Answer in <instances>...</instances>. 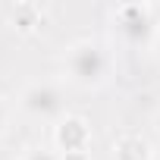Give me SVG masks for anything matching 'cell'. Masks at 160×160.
Returning <instances> with one entry per match:
<instances>
[{
  "mask_svg": "<svg viewBox=\"0 0 160 160\" xmlns=\"http://www.w3.org/2000/svg\"><path fill=\"white\" fill-rule=\"evenodd\" d=\"M113 160H154V148L141 132H119L110 144Z\"/></svg>",
  "mask_w": 160,
  "mask_h": 160,
  "instance_id": "cell-5",
  "label": "cell"
},
{
  "mask_svg": "<svg viewBox=\"0 0 160 160\" xmlns=\"http://www.w3.org/2000/svg\"><path fill=\"white\" fill-rule=\"evenodd\" d=\"M154 160H160V157H154Z\"/></svg>",
  "mask_w": 160,
  "mask_h": 160,
  "instance_id": "cell-12",
  "label": "cell"
},
{
  "mask_svg": "<svg viewBox=\"0 0 160 160\" xmlns=\"http://www.w3.org/2000/svg\"><path fill=\"white\" fill-rule=\"evenodd\" d=\"M57 154H85L91 151V126L85 116L69 113L66 119H60L53 126V144Z\"/></svg>",
  "mask_w": 160,
  "mask_h": 160,
  "instance_id": "cell-4",
  "label": "cell"
},
{
  "mask_svg": "<svg viewBox=\"0 0 160 160\" xmlns=\"http://www.w3.org/2000/svg\"><path fill=\"white\" fill-rule=\"evenodd\" d=\"M110 22H113L116 38L126 47H148L151 50L160 35V28L151 16V3H119V7H113Z\"/></svg>",
  "mask_w": 160,
  "mask_h": 160,
  "instance_id": "cell-3",
  "label": "cell"
},
{
  "mask_svg": "<svg viewBox=\"0 0 160 160\" xmlns=\"http://www.w3.org/2000/svg\"><path fill=\"white\" fill-rule=\"evenodd\" d=\"M151 16H154V22H157V28H160V0L151 3Z\"/></svg>",
  "mask_w": 160,
  "mask_h": 160,
  "instance_id": "cell-10",
  "label": "cell"
},
{
  "mask_svg": "<svg viewBox=\"0 0 160 160\" xmlns=\"http://www.w3.org/2000/svg\"><path fill=\"white\" fill-rule=\"evenodd\" d=\"M16 160H60V154L47 144H28L16 154Z\"/></svg>",
  "mask_w": 160,
  "mask_h": 160,
  "instance_id": "cell-6",
  "label": "cell"
},
{
  "mask_svg": "<svg viewBox=\"0 0 160 160\" xmlns=\"http://www.w3.org/2000/svg\"><path fill=\"white\" fill-rule=\"evenodd\" d=\"M113 72H116V57L98 38H75L60 53L63 85H72L78 91H101L104 85H110Z\"/></svg>",
  "mask_w": 160,
  "mask_h": 160,
  "instance_id": "cell-1",
  "label": "cell"
},
{
  "mask_svg": "<svg viewBox=\"0 0 160 160\" xmlns=\"http://www.w3.org/2000/svg\"><path fill=\"white\" fill-rule=\"evenodd\" d=\"M13 113H16V104H13L10 98H3V94H0V141H3V135L10 132Z\"/></svg>",
  "mask_w": 160,
  "mask_h": 160,
  "instance_id": "cell-7",
  "label": "cell"
},
{
  "mask_svg": "<svg viewBox=\"0 0 160 160\" xmlns=\"http://www.w3.org/2000/svg\"><path fill=\"white\" fill-rule=\"evenodd\" d=\"M16 113H22L32 122H44V126H57L60 119L69 116V101H66V88L57 78H35L25 82L16 94Z\"/></svg>",
  "mask_w": 160,
  "mask_h": 160,
  "instance_id": "cell-2",
  "label": "cell"
},
{
  "mask_svg": "<svg viewBox=\"0 0 160 160\" xmlns=\"http://www.w3.org/2000/svg\"><path fill=\"white\" fill-rule=\"evenodd\" d=\"M151 126H154V135L160 138V107L154 110V116H151Z\"/></svg>",
  "mask_w": 160,
  "mask_h": 160,
  "instance_id": "cell-9",
  "label": "cell"
},
{
  "mask_svg": "<svg viewBox=\"0 0 160 160\" xmlns=\"http://www.w3.org/2000/svg\"><path fill=\"white\" fill-rule=\"evenodd\" d=\"M60 160H91V154H60Z\"/></svg>",
  "mask_w": 160,
  "mask_h": 160,
  "instance_id": "cell-8",
  "label": "cell"
},
{
  "mask_svg": "<svg viewBox=\"0 0 160 160\" xmlns=\"http://www.w3.org/2000/svg\"><path fill=\"white\" fill-rule=\"evenodd\" d=\"M151 53L157 57V63H160V35H157V41H154V47H151Z\"/></svg>",
  "mask_w": 160,
  "mask_h": 160,
  "instance_id": "cell-11",
  "label": "cell"
}]
</instances>
